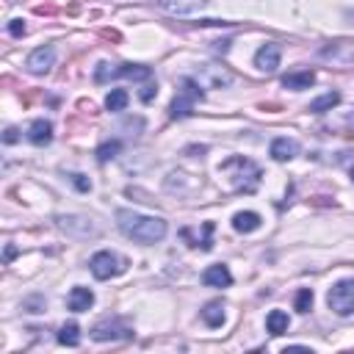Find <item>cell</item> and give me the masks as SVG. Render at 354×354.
I'll list each match as a JSON object with an SVG mask.
<instances>
[{"label": "cell", "mask_w": 354, "mask_h": 354, "mask_svg": "<svg viewBox=\"0 0 354 354\" xmlns=\"http://www.w3.org/2000/svg\"><path fill=\"white\" fill-rule=\"evenodd\" d=\"M116 224L122 235L138 241V243H158L166 238V221L160 216H144L136 210H116Z\"/></svg>", "instance_id": "6da1fadb"}, {"label": "cell", "mask_w": 354, "mask_h": 354, "mask_svg": "<svg viewBox=\"0 0 354 354\" xmlns=\"http://www.w3.org/2000/svg\"><path fill=\"white\" fill-rule=\"evenodd\" d=\"M221 171L230 174V183L235 191H243V194H252L260 183V169L249 160V158H230L221 163Z\"/></svg>", "instance_id": "7a4b0ae2"}, {"label": "cell", "mask_w": 354, "mask_h": 354, "mask_svg": "<svg viewBox=\"0 0 354 354\" xmlns=\"http://www.w3.org/2000/svg\"><path fill=\"white\" fill-rule=\"evenodd\" d=\"M326 304L337 315H351L354 313V279H340L329 288Z\"/></svg>", "instance_id": "3957f363"}, {"label": "cell", "mask_w": 354, "mask_h": 354, "mask_svg": "<svg viewBox=\"0 0 354 354\" xmlns=\"http://www.w3.org/2000/svg\"><path fill=\"white\" fill-rule=\"evenodd\" d=\"M88 268H91V274H94L97 279H111V277H116V274L124 271V260H122L116 252L102 249V252H94V254H91Z\"/></svg>", "instance_id": "277c9868"}, {"label": "cell", "mask_w": 354, "mask_h": 354, "mask_svg": "<svg viewBox=\"0 0 354 354\" xmlns=\"http://www.w3.org/2000/svg\"><path fill=\"white\" fill-rule=\"evenodd\" d=\"M180 86H183V88H180V94L174 97V102H171V108H169V116H171V119H183V116H188L191 108H194V102L202 100V91H199V83H196V80L183 77Z\"/></svg>", "instance_id": "5b68a950"}, {"label": "cell", "mask_w": 354, "mask_h": 354, "mask_svg": "<svg viewBox=\"0 0 354 354\" xmlns=\"http://www.w3.org/2000/svg\"><path fill=\"white\" fill-rule=\"evenodd\" d=\"M196 83L205 86V88H227L232 83V72L221 64H199Z\"/></svg>", "instance_id": "8992f818"}, {"label": "cell", "mask_w": 354, "mask_h": 354, "mask_svg": "<svg viewBox=\"0 0 354 354\" xmlns=\"http://www.w3.org/2000/svg\"><path fill=\"white\" fill-rule=\"evenodd\" d=\"M58 230L66 232L69 238H94L100 232V227L88 218V216H58Z\"/></svg>", "instance_id": "52a82bcc"}, {"label": "cell", "mask_w": 354, "mask_h": 354, "mask_svg": "<svg viewBox=\"0 0 354 354\" xmlns=\"http://www.w3.org/2000/svg\"><path fill=\"white\" fill-rule=\"evenodd\" d=\"M53 64H55V47H50V44L36 47L28 55V61H25V66H28L30 75H47L53 69Z\"/></svg>", "instance_id": "ba28073f"}, {"label": "cell", "mask_w": 354, "mask_h": 354, "mask_svg": "<svg viewBox=\"0 0 354 354\" xmlns=\"http://www.w3.org/2000/svg\"><path fill=\"white\" fill-rule=\"evenodd\" d=\"M133 335V329L124 324V321H119V318H113V321H100L94 329H91V337L94 340H122V337H130Z\"/></svg>", "instance_id": "9c48e42d"}, {"label": "cell", "mask_w": 354, "mask_h": 354, "mask_svg": "<svg viewBox=\"0 0 354 354\" xmlns=\"http://www.w3.org/2000/svg\"><path fill=\"white\" fill-rule=\"evenodd\" d=\"M279 58H282V47L277 41H266L257 53H254V66L260 72H274L279 66Z\"/></svg>", "instance_id": "30bf717a"}, {"label": "cell", "mask_w": 354, "mask_h": 354, "mask_svg": "<svg viewBox=\"0 0 354 354\" xmlns=\"http://www.w3.org/2000/svg\"><path fill=\"white\" fill-rule=\"evenodd\" d=\"M268 152H271V158H274V160H279V163H285V160H293V158L299 155V141H296V138H288V136H282V138H274Z\"/></svg>", "instance_id": "8fae6325"}, {"label": "cell", "mask_w": 354, "mask_h": 354, "mask_svg": "<svg viewBox=\"0 0 354 354\" xmlns=\"http://www.w3.org/2000/svg\"><path fill=\"white\" fill-rule=\"evenodd\" d=\"M202 282L207 288H227L232 282V274H230V268L224 263H216V266H207L202 271Z\"/></svg>", "instance_id": "7c38bea8"}, {"label": "cell", "mask_w": 354, "mask_h": 354, "mask_svg": "<svg viewBox=\"0 0 354 354\" xmlns=\"http://www.w3.org/2000/svg\"><path fill=\"white\" fill-rule=\"evenodd\" d=\"M94 304V293L88 290V288H83V285H75L72 290H69V296H66V307L72 310V313H83V310H88Z\"/></svg>", "instance_id": "4fadbf2b"}, {"label": "cell", "mask_w": 354, "mask_h": 354, "mask_svg": "<svg viewBox=\"0 0 354 354\" xmlns=\"http://www.w3.org/2000/svg\"><path fill=\"white\" fill-rule=\"evenodd\" d=\"M163 11H169V14H180V17H185V14H194V11H199L202 6H205V0H155Z\"/></svg>", "instance_id": "5bb4252c"}, {"label": "cell", "mask_w": 354, "mask_h": 354, "mask_svg": "<svg viewBox=\"0 0 354 354\" xmlns=\"http://www.w3.org/2000/svg\"><path fill=\"white\" fill-rule=\"evenodd\" d=\"M28 141L36 144V147H44L53 141V124L47 119H36L30 127H28Z\"/></svg>", "instance_id": "9a60e30c"}, {"label": "cell", "mask_w": 354, "mask_h": 354, "mask_svg": "<svg viewBox=\"0 0 354 354\" xmlns=\"http://www.w3.org/2000/svg\"><path fill=\"white\" fill-rule=\"evenodd\" d=\"M313 83H315V72H310V69H304V72H290V75L282 77V86L290 88V91H304V88H310Z\"/></svg>", "instance_id": "2e32d148"}, {"label": "cell", "mask_w": 354, "mask_h": 354, "mask_svg": "<svg viewBox=\"0 0 354 354\" xmlns=\"http://www.w3.org/2000/svg\"><path fill=\"white\" fill-rule=\"evenodd\" d=\"M260 224H263V218H260L254 210H241V213L232 216V227H235L238 232H243V235L260 230Z\"/></svg>", "instance_id": "e0dca14e"}, {"label": "cell", "mask_w": 354, "mask_h": 354, "mask_svg": "<svg viewBox=\"0 0 354 354\" xmlns=\"http://www.w3.org/2000/svg\"><path fill=\"white\" fill-rule=\"evenodd\" d=\"M152 72L149 66H141V64H122L119 69H111V77H133V80H147Z\"/></svg>", "instance_id": "ac0fdd59"}, {"label": "cell", "mask_w": 354, "mask_h": 354, "mask_svg": "<svg viewBox=\"0 0 354 354\" xmlns=\"http://www.w3.org/2000/svg\"><path fill=\"white\" fill-rule=\"evenodd\" d=\"M202 321L207 324V326H221L224 324V304L221 301H207L205 307H202Z\"/></svg>", "instance_id": "d6986e66"}, {"label": "cell", "mask_w": 354, "mask_h": 354, "mask_svg": "<svg viewBox=\"0 0 354 354\" xmlns=\"http://www.w3.org/2000/svg\"><path fill=\"white\" fill-rule=\"evenodd\" d=\"M266 329H268L271 335L288 332V313H285V310H271V313L266 315Z\"/></svg>", "instance_id": "ffe728a7"}, {"label": "cell", "mask_w": 354, "mask_h": 354, "mask_svg": "<svg viewBox=\"0 0 354 354\" xmlns=\"http://www.w3.org/2000/svg\"><path fill=\"white\" fill-rule=\"evenodd\" d=\"M127 102H130V94H127L124 88H111V91H108V97H105V108H108V111H113V113L124 111V108H127Z\"/></svg>", "instance_id": "44dd1931"}, {"label": "cell", "mask_w": 354, "mask_h": 354, "mask_svg": "<svg viewBox=\"0 0 354 354\" xmlns=\"http://www.w3.org/2000/svg\"><path fill=\"white\" fill-rule=\"evenodd\" d=\"M337 102H340V94H337V91H326V94L315 97V100L310 102L307 111H313V113H324V111H332Z\"/></svg>", "instance_id": "7402d4cb"}, {"label": "cell", "mask_w": 354, "mask_h": 354, "mask_svg": "<svg viewBox=\"0 0 354 354\" xmlns=\"http://www.w3.org/2000/svg\"><path fill=\"white\" fill-rule=\"evenodd\" d=\"M58 343L61 346H77L80 343V326L77 324H64L58 329Z\"/></svg>", "instance_id": "603a6c76"}, {"label": "cell", "mask_w": 354, "mask_h": 354, "mask_svg": "<svg viewBox=\"0 0 354 354\" xmlns=\"http://www.w3.org/2000/svg\"><path fill=\"white\" fill-rule=\"evenodd\" d=\"M293 304H296L299 313H307V310L313 307V290H310V288H301V290L296 293V301H293Z\"/></svg>", "instance_id": "cb8c5ba5"}, {"label": "cell", "mask_w": 354, "mask_h": 354, "mask_svg": "<svg viewBox=\"0 0 354 354\" xmlns=\"http://www.w3.org/2000/svg\"><path fill=\"white\" fill-rule=\"evenodd\" d=\"M116 149H119V144H116V141H113V144H102V147L97 149V158H100V160H108V158H113V155H116Z\"/></svg>", "instance_id": "d4e9b609"}, {"label": "cell", "mask_w": 354, "mask_h": 354, "mask_svg": "<svg viewBox=\"0 0 354 354\" xmlns=\"http://www.w3.org/2000/svg\"><path fill=\"white\" fill-rule=\"evenodd\" d=\"M8 33L11 36H25V22L22 19H11L8 22Z\"/></svg>", "instance_id": "484cf974"}, {"label": "cell", "mask_w": 354, "mask_h": 354, "mask_svg": "<svg viewBox=\"0 0 354 354\" xmlns=\"http://www.w3.org/2000/svg\"><path fill=\"white\" fill-rule=\"evenodd\" d=\"M72 183H75V185H77L80 191H88V188H91V183H88V180H86L83 174H72Z\"/></svg>", "instance_id": "4316f807"}, {"label": "cell", "mask_w": 354, "mask_h": 354, "mask_svg": "<svg viewBox=\"0 0 354 354\" xmlns=\"http://www.w3.org/2000/svg\"><path fill=\"white\" fill-rule=\"evenodd\" d=\"M17 138H19V136H17V127H8V130L3 133V141H6V144H14Z\"/></svg>", "instance_id": "83f0119b"}, {"label": "cell", "mask_w": 354, "mask_h": 354, "mask_svg": "<svg viewBox=\"0 0 354 354\" xmlns=\"http://www.w3.org/2000/svg\"><path fill=\"white\" fill-rule=\"evenodd\" d=\"M152 94H155V86L149 83V86H144V91H141V100L147 102V100H152Z\"/></svg>", "instance_id": "f1b7e54d"}, {"label": "cell", "mask_w": 354, "mask_h": 354, "mask_svg": "<svg viewBox=\"0 0 354 354\" xmlns=\"http://www.w3.org/2000/svg\"><path fill=\"white\" fill-rule=\"evenodd\" d=\"M14 254H17V249L8 243V246H6V263H11V260H14Z\"/></svg>", "instance_id": "f546056e"}, {"label": "cell", "mask_w": 354, "mask_h": 354, "mask_svg": "<svg viewBox=\"0 0 354 354\" xmlns=\"http://www.w3.org/2000/svg\"><path fill=\"white\" fill-rule=\"evenodd\" d=\"M351 180H354V169H351Z\"/></svg>", "instance_id": "4dcf8cb0"}]
</instances>
